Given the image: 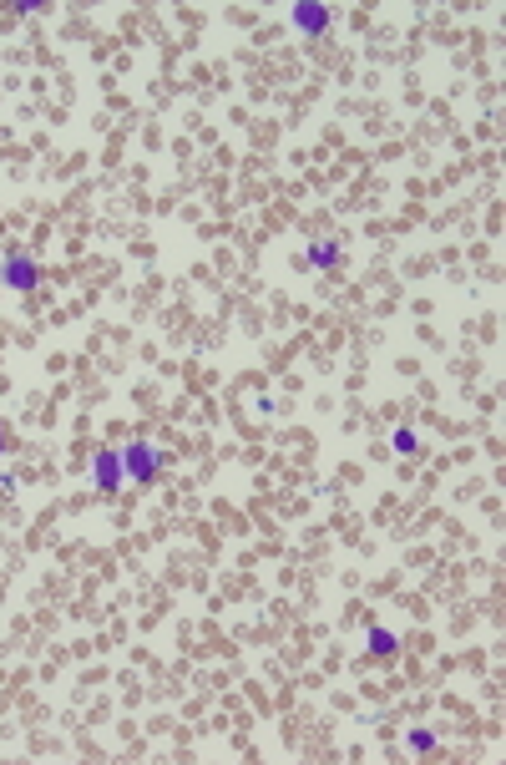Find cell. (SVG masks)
I'll return each mask as SVG.
<instances>
[{"instance_id":"9c48e42d","label":"cell","mask_w":506,"mask_h":765,"mask_svg":"<svg viewBox=\"0 0 506 765\" xmlns=\"http://www.w3.org/2000/svg\"><path fill=\"white\" fill-rule=\"evenodd\" d=\"M0 451H6V426H0Z\"/></svg>"},{"instance_id":"ba28073f","label":"cell","mask_w":506,"mask_h":765,"mask_svg":"<svg viewBox=\"0 0 506 765\" xmlns=\"http://www.w3.org/2000/svg\"><path fill=\"white\" fill-rule=\"evenodd\" d=\"M390 446H395L400 456H420V436H415V431H405V426H400V431H390Z\"/></svg>"},{"instance_id":"277c9868","label":"cell","mask_w":506,"mask_h":765,"mask_svg":"<svg viewBox=\"0 0 506 765\" xmlns=\"http://www.w3.org/2000/svg\"><path fill=\"white\" fill-rule=\"evenodd\" d=\"M289 21H294L304 36H324L329 21H334V11L324 6V0H294V6H289Z\"/></svg>"},{"instance_id":"6da1fadb","label":"cell","mask_w":506,"mask_h":765,"mask_svg":"<svg viewBox=\"0 0 506 765\" xmlns=\"http://www.w3.org/2000/svg\"><path fill=\"white\" fill-rule=\"evenodd\" d=\"M122 467H127V482L157 487V477H162V451L152 441H127L122 446Z\"/></svg>"},{"instance_id":"5b68a950","label":"cell","mask_w":506,"mask_h":765,"mask_svg":"<svg viewBox=\"0 0 506 765\" xmlns=\"http://www.w3.org/2000/svg\"><path fill=\"white\" fill-rule=\"evenodd\" d=\"M304 264L309 269H340L345 264V244H334V239H314L304 249Z\"/></svg>"},{"instance_id":"3957f363","label":"cell","mask_w":506,"mask_h":765,"mask_svg":"<svg viewBox=\"0 0 506 765\" xmlns=\"http://www.w3.org/2000/svg\"><path fill=\"white\" fill-rule=\"evenodd\" d=\"M0 284H6L11 294H31V289L41 284V264H36L31 254H21V249H16L6 264H0Z\"/></svg>"},{"instance_id":"52a82bcc","label":"cell","mask_w":506,"mask_h":765,"mask_svg":"<svg viewBox=\"0 0 506 765\" xmlns=\"http://www.w3.org/2000/svg\"><path fill=\"white\" fill-rule=\"evenodd\" d=\"M405 745H410L415 755H431V750H436V730H426V725H415V730L405 735Z\"/></svg>"},{"instance_id":"8992f818","label":"cell","mask_w":506,"mask_h":765,"mask_svg":"<svg viewBox=\"0 0 506 765\" xmlns=\"http://www.w3.org/2000/svg\"><path fill=\"white\" fill-rule=\"evenodd\" d=\"M400 654V634L395 629H370L365 634V659H395Z\"/></svg>"},{"instance_id":"7a4b0ae2","label":"cell","mask_w":506,"mask_h":765,"mask_svg":"<svg viewBox=\"0 0 506 765\" xmlns=\"http://www.w3.org/2000/svg\"><path fill=\"white\" fill-rule=\"evenodd\" d=\"M122 482H127L122 451H117V446H102V451L92 456V487H97L102 497H117V492H122Z\"/></svg>"}]
</instances>
